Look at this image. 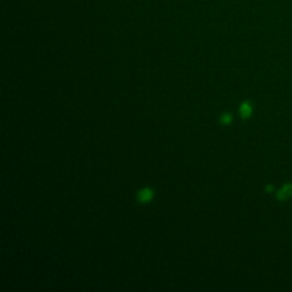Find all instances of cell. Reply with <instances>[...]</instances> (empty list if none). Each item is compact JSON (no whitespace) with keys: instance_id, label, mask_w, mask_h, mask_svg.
<instances>
[{"instance_id":"3","label":"cell","mask_w":292,"mask_h":292,"mask_svg":"<svg viewBox=\"0 0 292 292\" xmlns=\"http://www.w3.org/2000/svg\"><path fill=\"white\" fill-rule=\"evenodd\" d=\"M251 112H252V110H251V105L249 104V103L248 102L243 103V104L241 105V109H240V113H241L242 118H249Z\"/></svg>"},{"instance_id":"2","label":"cell","mask_w":292,"mask_h":292,"mask_svg":"<svg viewBox=\"0 0 292 292\" xmlns=\"http://www.w3.org/2000/svg\"><path fill=\"white\" fill-rule=\"evenodd\" d=\"M291 194H292V185L287 184L279 191V193H277V199H280V200L282 201L287 200L288 198L291 197Z\"/></svg>"},{"instance_id":"1","label":"cell","mask_w":292,"mask_h":292,"mask_svg":"<svg viewBox=\"0 0 292 292\" xmlns=\"http://www.w3.org/2000/svg\"><path fill=\"white\" fill-rule=\"evenodd\" d=\"M137 199H138V201L142 202V203L150 202L153 199V191L149 187L143 188V190H140L138 192Z\"/></svg>"},{"instance_id":"4","label":"cell","mask_w":292,"mask_h":292,"mask_svg":"<svg viewBox=\"0 0 292 292\" xmlns=\"http://www.w3.org/2000/svg\"><path fill=\"white\" fill-rule=\"evenodd\" d=\"M231 121H232V116H231V114L225 113V114H223V116L220 117V123L221 124L227 125V124H230Z\"/></svg>"}]
</instances>
